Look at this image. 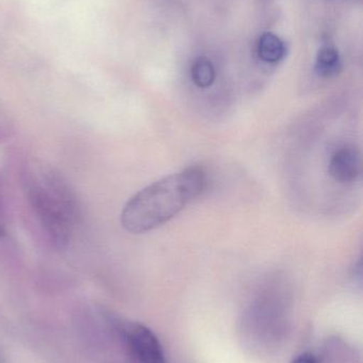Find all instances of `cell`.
<instances>
[{
    "label": "cell",
    "instance_id": "3",
    "mask_svg": "<svg viewBox=\"0 0 363 363\" xmlns=\"http://www.w3.org/2000/svg\"><path fill=\"white\" fill-rule=\"evenodd\" d=\"M130 351L139 363H166L161 343L146 326L139 323L126 324L123 328Z\"/></svg>",
    "mask_w": 363,
    "mask_h": 363
},
{
    "label": "cell",
    "instance_id": "8",
    "mask_svg": "<svg viewBox=\"0 0 363 363\" xmlns=\"http://www.w3.org/2000/svg\"><path fill=\"white\" fill-rule=\"evenodd\" d=\"M292 363H318V360L313 354L303 353L298 355Z\"/></svg>",
    "mask_w": 363,
    "mask_h": 363
},
{
    "label": "cell",
    "instance_id": "2",
    "mask_svg": "<svg viewBox=\"0 0 363 363\" xmlns=\"http://www.w3.org/2000/svg\"><path fill=\"white\" fill-rule=\"evenodd\" d=\"M28 196L32 208L55 247H65L72 237L77 204L68 186L55 174H47L30 185Z\"/></svg>",
    "mask_w": 363,
    "mask_h": 363
},
{
    "label": "cell",
    "instance_id": "7",
    "mask_svg": "<svg viewBox=\"0 0 363 363\" xmlns=\"http://www.w3.org/2000/svg\"><path fill=\"white\" fill-rule=\"evenodd\" d=\"M191 76L196 86L207 89L215 82V66L207 57H198L192 65Z\"/></svg>",
    "mask_w": 363,
    "mask_h": 363
},
{
    "label": "cell",
    "instance_id": "4",
    "mask_svg": "<svg viewBox=\"0 0 363 363\" xmlns=\"http://www.w3.org/2000/svg\"><path fill=\"white\" fill-rule=\"evenodd\" d=\"M362 155L354 145H343L334 151L328 162V172L340 184L354 183L362 174Z\"/></svg>",
    "mask_w": 363,
    "mask_h": 363
},
{
    "label": "cell",
    "instance_id": "1",
    "mask_svg": "<svg viewBox=\"0 0 363 363\" xmlns=\"http://www.w3.org/2000/svg\"><path fill=\"white\" fill-rule=\"evenodd\" d=\"M206 185V172L200 166H191L155 182L126 203L121 225L132 234L155 230L200 196Z\"/></svg>",
    "mask_w": 363,
    "mask_h": 363
},
{
    "label": "cell",
    "instance_id": "6",
    "mask_svg": "<svg viewBox=\"0 0 363 363\" xmlns=\"http://www.w3.org/2000/svg\"><path fill=\"white\" fill-rule=\"evenodd\" d=\"M315 72L324 78L337 76L342 69V62L338 50L332 46H324L318 52Z\"/></svg>",
    "mask_w": 363,
    "mask_h": 363
},
{
    "label": "cell",
    "instance_id": "9",
    "mask_svg": "<svg viewBox=\"0 0 363 363\" xmlns=\"http://www.w3.org/2000/svg\"><path fill=\"white\" fill-rule=\"evenodd\" d=\"M4 234V224H2V222L0 221V236H2V235Z\"/></svg>",
    "mask_w": 363,
    "mask_h": 363
},
{
    "label": "cell",
    "instance_id": "5",
    "mask_svg": "<svg viewBox=\"0 0 363 363\" xmlns=\"http://www.w3.org/2000/svg\"><path fill=\"white\" fill-rule=\"evenodd\" d=\"M258 57L266 63L275 64L283 61L287 55L285 43L273 33L262 34L258 40Z\"/></svg>",
    "mask_w": 363,
    "mask_h": 363
},
{
    "label": "cell",
    "instance_id": "10",
    "mask_svg": "<svg viewBox=\"0 0 363 363\" xmlns=\"http://www.w3.org/2000/svg\"><path fill=\"white\" fill-rule=\"evenodd\" d=\"M0 363H4V355H2L1 351H0Z\"/></svg>",
    "mask_w": 363,
    "mask_h": 363
}]
</instances>
